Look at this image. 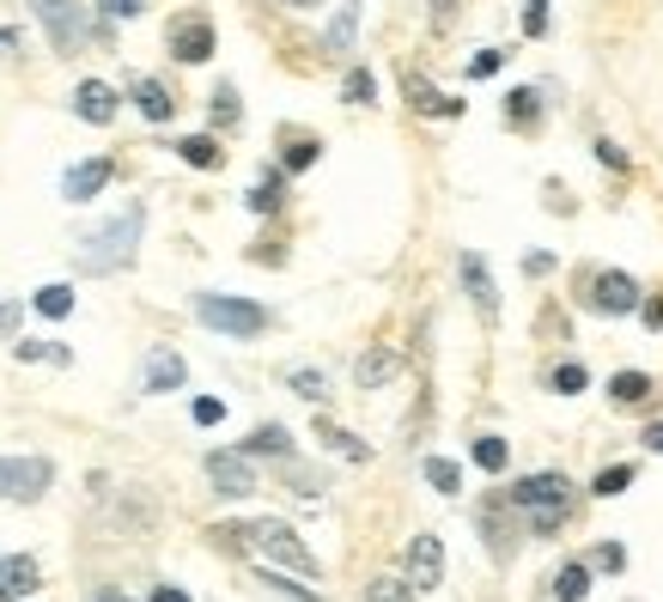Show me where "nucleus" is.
I'll return each instance as SVG.
<instances>
[{"label": "nucleus", "instance_id": "f257e3e1", "mask_svg": "<svg viewBox=\"0 0 663 602\" xmlns=\"http://www.w3.org/2000/svg\"><path fill=\"white\" fill-rule=\"evenodd\" d=\"M219 529H226V541H232V548L256 554V566H280V572H293V578H323L317 554L305 548V536H298L293 524H280V517H256V524H219Z\"/></svg>", "mask_w": 663, "mask_h": 602}, {"label": "nucleus", "instance_id": "f03ea898", "mask_svg": "<svg viewBox=\"0 0 663 602\" xmlns=\"http://www.w3.org/2000/svg\"><path fill=\"white\" fill-rule=\"evenodd\" d=\"M140 232H146V207L128 201L123 214H110L98 232L79 238L74 268L79 274H123V268H135V256H140Z\"/></svg>", "mask_w": 663, "mask_h": 602}, {"label": "nucleus", "instance_id": "7ed1b4c3", "mask_svg": "<svg viewBox=\"0 0 663 602\" xmlns=\"http://www.w3.org/2000/svg\"><path fill=\"white\" fill-rule=\"evenodd\" d=\"M511 505L530 511L536 536H560V529H566V517H572V487H566V475L541 469V475H530V481H518V487H511Z\"/></svg>", "mask_w": 663, "mask_h": 602}, {"label": "nucleus", "instance_id": "20e7f679", "mask_svg": "<svg viewBox=\"0 0 663 602\" xmlns=\"http://www.w3.org/2000/svg\"><path fill=\"white\" fill-rule=\"evenodd\" d=\"M195 317L214 335H232V341H256L268 329V310L256 298H226V293H195Z\"/></svg>", "mask_w": 663, "mask_h": 602}, {"label": "nucleus", "instance_id": "39448f33", "mask_svg": "<svg viewBox=\"0 0 663 602\" xmlns=\"http://www.w3.org/2000/svg\"><path fill=\"white\" fill-rule=\"evenodd\" d=\"M37 13V25L49 31V43L62 49V55H79V49H92L98 43V25L86 18V7L79 0H25Z\"/></svg>", "mask_w": 663, "mask_h": 602}, {"label": "nucleus", "instance_id": "423d86ee", "mask_svg": "<svg viewBox=\"0 0 663 602\" xmlns=\"http://www.w3.org/2000/svg\"><path fill=\"white\" fill-rule=\"evenodd\" d=\"M55 487V463L49 457H0V499L7 505H37Z\"/></svg>", "mask_w": 663, "mask_h": 602}, {"label": "nucleus", "instance_id": "0eeeda50", "mask_svg": "<svg viewBox=\"0 0 663 602\" xmlns=\"http://www.w3.org/2000/svg\"><path fill=\"white\" fill-rule=\"evenodd\" d=\"M165 43H170V62L201 67L207 55H214V25H207L201 13H177L170 18V31H165Z\"/></svg>", "mask_w": 663, "mask_h": 602}, {"label": "nucleus", "instance_id": "6e6552de", "mask_svg": "<svg viewBox=\"0 0 663 602\" xmlns=\"http://www.w3.org/2000/svg\"><path fill=\"white\" fill-rule=\"evenodd\" d=\"M201 469H207V481H214L226 499H250V494H256V469H250L244 450H207V463H201Z\"/></svg>", "mask_w": 663, "mask_h": 602}, {"label": "nucleus", "instance_id": "1a4fd4ad", "mask_svg": "<svg viewBox=\"0 0 663 602\" xmlns=\"http://www.w3.org/2000/svg\"><path fill=\"white\" fill-rule=\"evenodd\" d=\"M401 566H408V585L415 590H438L445 585V541L432 536V529H420V536L408 541V560H401Z\"/></svg>", "mask_w": 663, "mask_h": 602}, {"label": "nucleus", "instance_id": "9d476101", "mask_svg": "<svg viewBox=\"0 0 663 602\" xmlns=\"http://www.w3.org/2000/svg\"><path fill=\"white\" fill-rule=\"evenodd\" d=\"M457 274H463V293L475 298L481 323H499V286H494V268H487V256L463 249V256H457Z\"/></svg>", "mask_w": 663, "mask_h": 602}, {"label": "nucleus", "instance_id": "9b49d317", "mask_svg": "<svg viewBox=\"0 0 663 602\" xmlns=\"http://www.w3.org/2000/svg\"><path fill=\"white\" fill-rule=\"evenodd\" d=\"M590 310H602V317H627V310H639V280L621 274V268H609V274L590 280Z\"/></svg>", "mask_w": 663, "mask_h": 602}, {"label": "nucleus", "instance_id": "f8f14e48", "mask_svg": "<svg viewBox=\"0 0 663 602\" xmlns=\"http://www.w3.org/2000/svg\"><path fill=\"white\" fill-rule=\"evenodd\" d=\"M116 110H123V92H116V86H104V79H79L74 86V116L79 123L104 128V123H116Z\"/></svg>", "mask_w": 663, "mask_h": 602}, {"label": "nucleus", "instance_id": "ddd939ff", "mask_svg": "<svg viewBox=\"0 0 663 602\" xmlns=\"http://www.w3.org/2000/svg\"><path fill=\"white\" fill-rule=\"evenodd\" d=\"M401 98H408V110H420V116H463V98H445L426 74H415V67H401Z\"/></svg>", "mask_w": 663, "mask_h": 602}, {"label": "nucleus", "instance_id": "4468645a", "mask_svg": "<svg viewBox=\"0 0 663 602\" xmlns=\"http://www.w3.org/2000/svg\"><path fill=\"white\" fill-rule=\"evenodd\" d=\"M110 177H116V165H110V158H79V165H67L62 195L67 201H92V195H104V189H110Z\"/></svg>", "mask_w": 663, "mask_h": 602}, {"label": "nucleus", "instance_id": "2eb2a0df", "mask_svg": "<svg viewBox=\"0 0 663 602\" xmlns=\"http://www.w3.org/2000/svg\"><path fill=\"white\" fill-rule=\"evenodd\" d=\"M189 384V366L183 354H170V347H158L153 359H146V371H140V389L146 396H170V389H183Z\"/></svg>", "mask_w": 663, "mask_h": 602}, {"label": "nucleus", "instance_id": "dca6fc26", "mask_svg": "<svg viewBox=\"0 0 663 602\" xmlns=\"http://www.w3.org/2000/svg\"><path fill=\"white\" fill-rule=\"evenodd\" d=\"M541 110H548V86H518V92H506V123L518 128V135H536Z\"/></svg>", "mask_w": 663, "mask_h": 602}, {"label": "nucleus", "instance_id": "f3484780", "mask_svg": "<svg viewBox=\"0 0 663 602\" xmlns=\"http://www.w3.org/2000/svg\"><path fill=\"white\" fill-rule=\"evenodd\" d=\"M37 585H43V572H37L31 554H0V602L31 597Z\"/></svg>", "mask_w": 663, "mask_h": 602}, {"label": "nucleus", "instance_id": "a211bd4d", "mask_svg": "<svg viewBox=\"0 0 663 602\" xmlns=\"http://www.w3.org/2000/svg\"><path fill=\"white\" fill-rule=\"evenodd\" d=\"M396 371H401V359L390 354V347H366L359 366H354V384L359 389H384V384H396Z\"/></svg>", "mask_w": 663, "mask_h": 602}, {"label": "nucleus", "instance_id": "6ab92c4d", "mask_svg": "<svg viewBox=\"0 0 663 602\" xmlns=\"http://www.w3.org/2000/svg\"><path fill=\"white\" fill-rule=\"evenodd\" d=\"M244 207H250V214H280V207H286V170L268 165L263 177H256V189L244 195Z\"/></svg>", "mask_w": 663, "mask_h": 602}, {"label": "nucleus", "instance_id": "aec40b11", "mask_svg": "<svg viewBox=\"0 0 663 602\" xmlns=\"http://www.w3.org/2000/svg\"><path fill=\"white\" fill-rule=\"evenodd\" d=\"M238 450H244V457H280V463H293V433L268 420V426H256V433H250Z\"/></svg>", "mask_w": 663, "mask_h": 602}, {"label": "nucleus", "instance_id": "412c9836", "mask_svg": "<svg viewBox=\"0 0 663 602\" xmlns=\"http://www.w3.org/2000/svg\"><path fill=\"white\" fill-rule=\"evenodd\" d=\"M135 110L146 116V123H170V110H177V98H170L165 79H135Z\"/></svg>", "mask_w": 663, "mask_h": 602}, {"label": "nucleus", "instance_id": "4be33fe9", "mask_svg": "<svg viewBox=\"0 0 663 602\" xmlns=\"http://www.w3.org/2000/svg\"><path fill=\"white\" fill-rule=\"evenodd\" d=\"M317 445H329L335 457H347V463H371V445L354 438L347 426H335V420H317Z\"/></svg>", "mask_w": 663, "mask_h": 602}, {"label": "nucleus", "instance_id": "5701e85b", "mask_svg": "<svg viewBox=\"0 0 663 602\" xmlns=\"http://www.w3.org/2000/svg\"><path fill=\"white\" fill-rule=\"evenodd\" d=\"M256 585L268 590V597H280V602H323L310 585H298V578H286L280 566H256Z\"/></svg>", "mask_w": 663, "mask_h": 602}, {"label": "nucleus", "instance_id": "b1692460", "mask_svg": "<svg viewBox=\"0 0 663 602\" xmlns=\"http://www.w3.org/2000/svg\"><path fill=\"white\" fill-rule=\"evenodd\" d=\"M170 146H177V158H189L195 170H219V165H226V146L207 140V135H183V140H170Z\"/></svg>", "mask_w": 663, "mask_h": 602}, {"label": "nucleus", "instance_id": "393cba45", "mask_svg": "<svg viewBox=\"0 0 663 602\" xmlns=\"http://www.w3.org/2000/svg\"><path fill=\"white\" fill-rule=\"evenodd\" d=\"M354 31H359V0H347L335 18H329V31H323V49L329 55H347L354 49Z\"/></svg>", "mask_w": 663, "mask_h": 602}, {"label": "nucleus", "instance_id": "a878e982", "mask_svg": "<svg viewBox=\"0 0 663 602\" xmlns=\"http://www.w3.org/2000/svg\"><path fill=\"white\" fill-rule=\"evenodd\" d=\"M651 389H658V377H651V371H615V377H609V401H621V408L646 401Z\"/></svg>", "mask_w": 663, "mask_h": 602}, {"label": "nucleus", "instance_id": "bb28decb", "mask_svg": "<svg viewBox=\"0 0 663 602\" xmlns=\"http://www.w3.org/2000/svg\"><path fill=\"white\" fill-rule=\"evenodd\" d=\"M548 597L554 602H585L590 597V566H560L554 585H548Z\"/></svg>", "mask_w": 663, "mask_h": 602}, {"label": "nucleus", "instance_id": "cd10ccee", "mask_svg": "<svg viewBox=\"0 0 663 602\" xmlns=\"http://www.w3.org/2000/svg\"><path fill=\"white\" fill-rule=\"evenodd\" d=\"M13 354L25 366H74V354H67L62 341H13Z\"/></svg>", "mask_w": 663, "mask_h": 602}, {"label": "nucleus", "instance_id": "c85d7f7f", "mask_svg": "<svg viewBox=\"0 0 663 602\" xmlns=\"http://www.w3.org/2000/svg\"><path fill=\"white\" fill-rule=\"evenodd\" d=\"M37 317H49V323H62V317H74V286H43V293L31 298Z\"/></svg>", "mask_w": 663, "mask_h": 602}, {"label": "nucleus", "instance_id": "c756f323", "mask_svg": "<svg viewBox=\"0 0 663 602\" xmlns=\"http://www.w3.org/2000/svg\"><path fill=\"white\" fill-rule=\"evenodd\" d=\"M469 457H475V469H487V475H506V463H511V450H506V438H475V450H469Z\"/></svg>", "mask_w": 663, "mask_h": 602}, {"label": "nucleus", "instance_id": "7c9ffc66", "mask_svg": "<svg viewBox=\"0 0 663 602\" xmlns=\"http://www.w3.org/2000/svg\"><path fill=\"white\" fill-rule=\"evenodd\" d=\"M317 158H323V140L298 135V140H286V153H280V170H310Z\"/></svg>", "mask_w": 663, "mask_h": 602}, {"label": "nucleus", "instance_id": "2f4dec72", "mask_svg": "<svg viewBox=\"0 0 663 602\" xmlns=\"http://www.w3.org/2000/svg\"><path fill=\"white\" fill-rule=\"evenodd\" d=\"M426 481H432V487H438L445 499H457V494H463V469H457V463H445V457H426Z\"/></svg>", "mask_w": 663, "mask_h": 602}, {"label": "nucleus", "instance_id": "473e14b6", "mask_svg": "<svg viewBox=\"0 0 663 602\" xmlns=\"http://www.w3.org/2000/svg\"><path fill=\"white\" fill-rule=\"evenodd\" d=\"M627 487H633V463H615V469H602V475L590 481V494L597 499H621Z\"/></svg>", "mask_w": 663, "mask_h": 602}, {"label": "nucleus", "instance_id": "72a5a7b5", "mask_svg": "<svg viewBox=\"0 0 663 602\" xmlns=\"http://www.w3.org/2000/svg\"><path fill=\"white\" fill-rule=\"evenodd\" d=\"M366 602H415V585H408V578H396V572H390V578H371Z\"/></svg>", "mask_w": 663, "mask_h": 602}, {"label": "nucleus", "instance_id": "f704fd0d", "mask_svg": "<svg viewBox=\"0 0 663 602\" xmlns=\"http://www.w3.org/2000/svg\"><path fill=\"white\" fill-rule=\"evenodd\" d=\"M548 389H554V396H585V389H590V371L585 366H554Z\"/></svg>", "mask_w": 663, "mask_h": 602}, {"label": "nucleus", "instance_id": "c9c22d12", "mask_svg": "<svg viewBox=\"0 0 663 602\" xmlns=\"http://www.w3.org/2000/svg\"><path fill=\"white\" fill-rule=\"evenodd\" d=\"M286 384H293V396H305V401H329V377L323 371H310V366H298Z\"/></svg>", "mask_w": 663, "mask_h": 602}, {"label": "nucleus", "instance_id": "e433bc0d", "mask_svg": "<svg viewBox=\"0 0 663 602\" xmlns=\"http://www.w3.org/2000/svg\"><path fill=\"white\" fill-rule=\"evenodd\" d=\"M341 98H347V104H378V79H371V67H354L347 86H341Z\"/></svg>", "mask_w": 663, "mask_h": 602}, {"label": "nucleus", "instance_id": "4c0bfd02", "mask_svg": "<svg viewBox=\"0 0 663 602\" xmlns=\"http://www.w3.org/2000/svg\"><path fill=\"white\" fill-rule=\"evenodd\" d=\"M585 566H590V572H621V566H627V548H621V541H597Z\"/></svg>", "mask_w": 663, "mask_h": 602}, {"label": "nucleus", "instance_id": "58836bf2", "mask_svg": "<svg viewBox=\"0 0 663 602\" xmlns=\"http://www.w3.org/2000/svg\"><path fill=\"white\" fill-rule=\"evenodd\" d=\"M207 116H214L219 128L238 123V86H214V104H207Z\"/></svg>", "mask_w": 663, "mask_h": 602}, {"label": "nucleus", "instance_id": "ea45409f", "mask_svg": "<svg viewBox=\"0 0 663 602\" xmlns=\"http://www.w3.org/2000/svg\"><path fill=\"white\" fill-rule=\"evenodd\" d=\"M189 414H195V426H219V420H226V401H219V396H195Z\"/></svg>", "mask_w": 663, "mask_h": 602}, {"label": "nucleus", "instance_id": "a19ab883", "mask_svg": "<svg viewBox=\"0 0 663 602\" xmlns=\"http://www.w3.org/2000/svg\"><path fill=\"white\" fill-rule=\"evenodd\" d=\"M548 7L554 0H530L524 7V37H548Z\"/></svg>", "mask_w": 663, "mask_h": 602}, {"label": "nucleus", "instance_id": "79ce46f5", "mask_svg": "<svg viewBox=\"0 0 663 602\" xmlns=\"http://www.w3.org/2000/svg\"><path fill=\"white\" fill-rule=\"evenodd\" d=\"M590 153H597V158H602V165H609V170H633V158L621 153V146H615V140H609V135H602L597 146H590Z\"/></svg>", "mask_w": 663, "mask_h": 602}, {"label": "nucleus", "instance_id": "37998d69", "mask_svg": "<svg viewBox=\"0 0 663 602\" xmlns=\"http://www.w3.org/2000/svg\"><path fill=\"white\" fill-rule=\"evenodd\" d=\"M98 13L104 18H140L146 13V0H98Z\"/></svg>", "mask_w": 663, "mask_h": 602}, {"label": "nucleus", "instance_id": "c03bdc74", "mask_svg": "<svg viewBox=\"0 0 663 602\" xmlns=\"http://www.w3.org/2000/svg\"><path fill=\"white\" fill-rule=\"evenodd\" d=\"M499 62H506L499 49H481L475 62H469V79H487V74H499Z\"/></svg>", "mask_w": 663, "mask_h": 602}, {"label": "nucleus", "instance_id": "a18cd8bd", "mask_svg": "<svg viewBox=\"0 0 663 602\" xmlns=\"http://www.w3.org/2000/svg\"><path fill=\"white\" fill-rule=\"evenodd\" d=\"M457 25V0H432V31H450Z\"/></svg>", "mask_w": 663, "mask_h": 602}, {"label": "nucleus", "instance_id": "49530a36", "mask_svg": "<svg viewBox=\"0 0 663 602\" xmlns=\"http://www.w3.org/2000/svg\"><path fill=\"white\" fill-rule=\"evenodd\" d=\"M18 323H25V305H13V298H7V305H0V335H13Z\"/></svg>", "mask_w": 663, "mask_h": 602}, {"label": "nucleus", "instance_id": "de8ad7c7", "mask_svg": "<svg viewBox=\"0 0 663 602\" xmlns=\"http://www.w3.org/2000/svg\"><path fill=\"white\" fill-rule=\"evenodd\" d=\"M524 274H554V256H548V249H530V256H524Z\"/></svg>", "mask_w": 663, "mask_h": 602}, {"label": "nucleus", "instance_id": "09e8293b", "mask_svg": "<svg viewBox=\"0 0 663 602\" xmlns=\"http://www.w3.org/2000/svg\"><path fill=\"white\" fill-rule=\"evenodd\" d=\"M25 49V31L18 25H0V55H18Z\"/></svg>", "mask_w": 663, "mask_h": 602}, {"label": "nucleus", "instance_id": "8fccbe9b", "mask_svg": "<svg viewBox=\"0 0 663 602\" xmlns=\"http://www.w3.org/2000/svg\"><path fill=\"white\" fill-rule=\"evenodd\" d=\"M639 445H646V450H651V457H663V420H651L646 433H639Z\"/></svg>", "mask_w": 663, "mask_h": 602}, {"label": "nucleus", "instance_id": "3c124183", "mask_svg": "<svg viewBox=\"0 0 663 602\" xmlns=\"http://www.w3.org/2000/svg\"><path fill=\"white\" fill-rule=\"evenodd\" d=\"M146 602H189V597L177 585H153V597H146Z\"/></svg>", "mask_w": 663, "mask_h": 602}, {"label": "nucleus", "instance_id": "603ef678", "mask_svg": "<svg viewBox=\"0 0 663 602\" xmlns=\"http://www.w3.org/2000/svg\"><path fill=\"white\" fill-rule=\"evenodd\" d=\"M639 310H646V323H651V329H663V298H651V305L639 298Z\"/></svg>", "mask_w": 663, "mask_h": 602}, {"label": "nucleus", "instance_id": "864d4df0", "mask_svg": "<svg viewBox=\"0 0 663 602\" xmlns=\"http://www.w3.org/2000/svg\"><path fill=\"white\" fill-rule=\"evenodd\" d=\"M280 7H323V0H280Z\"/></svg>", "mask_w": 663, "mask_h": 602}, {"label": "nucleus", "instance_id": "5fc2aeb1", "mask_svg": "<svg viewBox=\"0 0 663 602\" xmlns=\"http://www.w3.org/2000/svg\"><path fill=\"white\" fill-rule=\"evenodd\" d=\"M98 602H123V597H116V590H104V597H98Z\"/></svg>", "mask_w": 663, "mask_h": 602}]
</instances>
